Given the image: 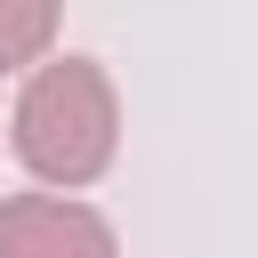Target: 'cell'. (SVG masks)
Segmentation results:
<instances>
[{"label": "cell", "instance_id": "cell-1", "mask_svg": "<svg viewBox=\"0 0 258 258\" xmlns=\"http://www.w3.org/2000/svg\"><path fill=\"white\" fill-rule=\"evenodd\" d=\"M8 145L40 185H64V194L97 185L113 169V145H121V97H113L105 64L97 56H48L8 113Z\"/></svg>", "mask_w": 258, "mask_h": 258}, {"label": "cell", "instance_id": "cell-2", "mask_svg": "<svg viewBox=\"0 0 258 258\" xmlns=\"http://www.w3.org/2000/svg\"><path fill=\"white\" fill-rule=\"evenodd\" d=\"M0 258H121V242L89 202L8 194L0 202Z\"/></svg>", "mask_w": 258, "mask_h": 258}, {"label": "cell", "instance_id": "cell-3", "mask_svg": "<svg viewBox=\"0 0 258 258\" xmlns=\"http://www.w3.org/2000/svg\"><path fill=\"white\" fill-rule=\"evenodd\" d=\"M48 40H56V8L48 0H0V73L40 64Z\"/></svg>", "mask_w": 258, "mask_h": 258}]
</instances>
